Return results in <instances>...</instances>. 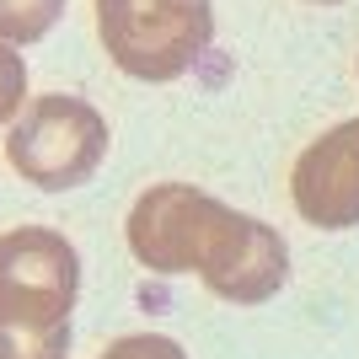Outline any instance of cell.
Listing matches in <instances>:
<instances>
[{
    "instance_id": "obj_1",
    "label": "cell",
    "mask_w": 359,
    "mask_h": 359,
    "mask_svg": "<svg viewBox=\"0 0 359 359\" xmlns=\"http://www.w3.org/2000/svg\"><path fill=\"white\" fill-rule=\"evenodd\" d=\"M129 252L150 273H198L231 306H263L290 279L285 236L194 182H156L129 210Z\"/></svg>"
},
{
    "instance_id": "obj_2",
    "label": "cell",
    "mask_w": 359,
    "mask_h": 359,
    "mask_svg": "<svg viewBox=\"0 0 359 359\" xmlns=\"http://www.w3.org/2000/svg\"><path fill=\"white\" fill-rule=\"evenodd\" d=\"M81 252L48 225L0 236V359H70Z\"/></svg>"
},
{
    "instance_id": "obj_3",
    "label": "cell",
    "mask_w": 359,
    "mask_h": 359,
    "mask_svg": "<svg viewBox=\"0 0 359 359\" xmlns=\"http://www.w3.org/2000/svg\"><path fill=\"white\" fill-rule=\"evenodd\" d=\"M97 38L129 81H182L215 43V0H97Z\"/></svg>"
},
{
    "instance_id": "obj_4",
    "label": "cell",
    "mask_w": 359,
    "mask_h": 359,
    "mask_svg": "<svg viewBox=\"0 0 359 359\" xmlns=\"http://www.w3.org/2000/svg\"><path fill=\"white\" fill-rule=\"evenodd\" d=\"M6 161L38 194H70L91 182L97 166L107 161V118L86 97L48 91L16 113L11 135H6Z\"/></svg>"
},
{
    "instance_id": "obj_5",
    "label": "cell",
    "mask_w": 359,
    "mask_h": 359,
    "mask_svg": "<svg viewBox=\"0 0 359 359\" xmlns=\"http://www.w3.org/2000/svg\"><path fill=\"white\" fill-rule=\"evenodd\" d=\"M290 198H295V215L316 231L359 225V118L332 123L322 140H311L295 156Z\"/></svg>"
},
{
    "instance_id": "obj_6",
    "label": "cell",
    "mask_w": 359,
    "mask_h": 359,
    "mask_svg": "<svg viewBox=\"0 0 359 359\" xmlns=\"http://www.w3.org/2000/svg\"><path fill=\"white\" fill-rule=\"evenodd\" d=\"M60 16H65V0H0V43L6 48L43 43Z\"/></svg>"
},
{
    "instance_id": "obj_7",
    "label": "cell",
    "mask_w": 359,
    "mask_h": 359,
    "mask_svg": "<svg viewBox=\"0 0 359 359\" xmlns=\"http://www.w3.org/2000/svg\"><path fill=\"white\" fill-rule=\"evenodd\" d=\"M97 359H188V348L166 332H129V338H113Z\"/></svg>"
},
{
    "instance_id": "obj_8",
    "label": "cell",
    "mask_w": 359,
    "mask_h": 359,
    "mask_svg": "<svg viewBox=\"0 0 359 359\" xmlns=\"http://www.w3.org/2000/svg\"><path fill=\"white\" fill-rule=\"evenodd\" d=\"M22 102H27V65L16 48L0 43V123H11L22 113Z\"/></svg>"
},
{
    "instance_id": "obj_9",
    "label": "cell",
    "mask_w": 359,
    "mask_h": 359,
    "mask_svg": "<svg viewBox=\"0 0 359 359\" xmlns=\"http://www.w3.org/2000/svg\"><path fill=\"white\" fill-rule=\"evenodd\" d=\"M311 6H344V0H311Z\"/></svg>"
}]
</instances>
